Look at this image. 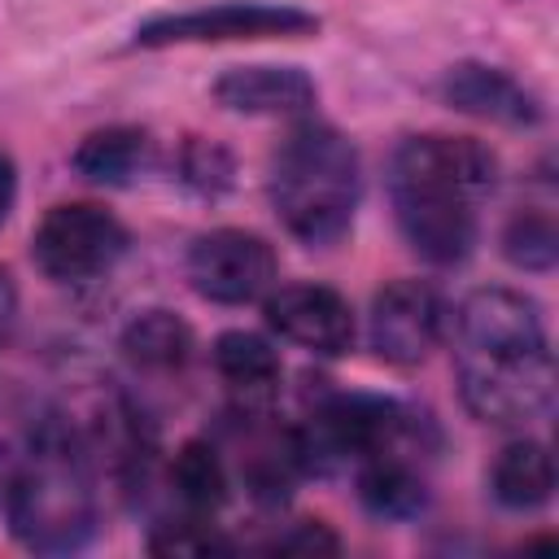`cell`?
<instances>
[{"label":"cell","mask_w":559,"mask_h":559,"mask_svg":"<svg viewBox=\"0 0 559 559\" xmlns=\"http://www.w3.org/2000/svg\"><path fill=\"white\" fill-rule=\"evenodd\" d=\"M454 371L467 411L498 428L542 419L555 402V354L542 306L515 288H476L454 310Z\"/></svg>","instance_id":"1"},{"label":"cell","mask_w":559,"mask_h":559,"mask_svg":"<svg viewBox=\"0 0 559 559\" xmlns=\"http://www.w3.org/2000/svg\"><path fill=\"white\" fill-rule=\"evenodd\" d=\"M493 183L498 157L472 135H411L389 162L393 218L406 245L432 266H454L472 253L476 201Z\"/></svg>","instance_id":"2"},{"label":"cell","mask_w":559,"mask_h":559,"mask_svg":"<svg viewBox=\"0 0 559 559\" xmlns=\"http://www.w3.org/2000/svg\"><path fill=\"white\" fill-rule=\"evenodd\" d=\"M4 515L13 537L44 555L79 550L96 533L92 463L74 428H66L61 419L39 424L4 498Z\"/></svg>","instance_id":"3"},{"label":"cell","mask_w":559,"mask_h":559,"mask_svg":"<svg viewBox=\"0 0 559 559\" xmlns=\"http://www.w3.org/2000/svg\"><path fill=\"white\" fill-rule=\"evenodd\" d=\"M362 192L358 148L328 122H297L271 162V205L301 245L349 231Z\"/></svg>","instance_id":"4"},{"label":"cell","mask_w":559,"mask_h":559,"mask_svg":"<svg viewBox=\"0 0 559 559\" xmlns=\"http://www.w3.org/2000/svg\"><path fill=\"white\" fill-rule=\"evenodd\" d=\"M319 31V13L275 0H218L179 13H153L135 26V48L175 44H253V39H301Z\"/></svg>","instance_id":"5"},{"label":"cell","mask_w":559,"mask_h":559,"mask_svg":"<svg viewBox=\"0 0 559 559\" xmlns=\"http://www.w3.org/2000/svg\"><path fill=\"white\" fill-rule=\"evenodd\" d=\"M127 253V227L92 201H66L52 205L35 236H31V258L35 266L57 280V284H83L105 275L118 258Z\"/></svg>","instance_id":"6"},{"label":"cell","mask_w":559,"mask_h":559,"mask_svg":"<svg viewBox=\"0 0 559 559\" xmlns=\"http://www.w3.org/2000/svg\"><path fill=\"white\" fill-rule=\"evenodd\" d=\"M188 284L197 297L218 306H249L262 301L280 284V258L266 236L245 227H214L188 245L183 258Z\"/></svg>","instance_id":"7"},{"label":"cell","mask_w":559,"mask_h":559,"mask_svg":"<svg viewBox=\"0 0 559 559\" xmlns=\"http://www.w3.org/2000/svg\"><path fill=\"white\" fill-rule=\"evenodd\" d=\"M445 332V301L424 280H393L371 301V349L393 367L424 362Z\"/></svg>","instance_id":"8"},{"label":"cell","mask_w":559,"mask_h":559,"mask_svg":"<svg viewBox=\"0 0 559 559\" xmlns=\"http://www.w3.org/2000/svg\"><path fill=\"white\" fill-rule=\"evenodd\" d=\"M262 310H266L271 332H280L284 341L310 354L336 358L354 345V310L328 284H280L266 293Z\"/></svg>","instance_id":"9"},{"label":"cell","mask_w":559,"mask_h":559,"mask_svg":"<svg viewBox=\"0 0 559 559\" xmlns=\"http://www.w3.org/2000/svg\"><path fill=\"white\" fill-rule=\"evenodd\" d=\"M441 100L459 114H472L480 122L498 127H537L542 100L533 87H524L515 74L485 66V61H459L441 74Z\"/></svg>","instance_id":"10"},{"label":"cell","mask_w":559,"mask_h":559,"mask_svg":"<svg viewBox=\"0 0 559 559\" xmlns=\"http://www.w3.org/2000/svg\"><path fill=\"white\" fill-rule=\"evenodd\" d=\"M214 100L245 118H306L319 87L297 66H231L214 79Z\"/></svg>","instance_id":"11"},{"label":"cell","mask_w":559,"mask_h":559,"mask_svg":"<svg viewBox=\"0 0 559 559\" xmlns=\"http://www.w3.org/2000/svg\"><path fill=\"white\" fill-rule=\"evenodd\" d=\"M358 498L380 520H411L428 502V485L406 450H380L358 459Z\"/></svg>","instance_id":"12"},{"label":"cell","mask_w":559,"mask_h":559,"mask_svg":"<svg viewBox=\"0 0 559 559\" xmlns=\"http://www.w3.org/2000/svg\"><path fill=\"white\" fill-rule=\"evenodd\" d=\"M148 153H153L148 131H140V127H100V131L79 140V148L70 153V166L96 188H127L148 166Z\"/></svg>","instance_id":"13"},{"label":"cell","mask_w":559,"mask_h":559,"mask_svg":"<svg viewBox=\"0 0 559 559\" xmlns=\"http://www.w3.org/2000/svg\"><path fill=\"white\" fill-rule=\"evenodd\" d=\"M489 489H493L498 507H507V511L546 507L550 493H555V459H550V450L542 441H533V437L511 441L489 467Z\"/></svg>","instance_id":"14"},{"label":"cell","mask_w":559,"mask_h":559,"mask_svg":"<svg viewBox=\"0 0 559 559\" xmlns=\"http://www.w3.org/2000/svg\"><path fill=\"white\" fill-rule=\"evenodd\" d=\"M122 354L144 371H179L192 358V328L175 310H140L122 328Z\"/></svg>","instance_id":"15"},{"label":"cell","mask_w":559,"mask_h":559,"mask_svg":"<svg viewBox=\"0 0 559 559\" xmlns=\"http://www.w3.org/2000/svg\"><path fill=\"white\" fill-rule=\"evenodd\" d=\"M214 371L231 384V389H240V393H249V397H262V393H271L275 384H280V354H275V345L266 341V336H258V332H245V328H231V332H223L218 341H214Z\"/></svg>","instance_id":"16"},{"label":"cell","mask_w":559,"mask_h":559,"mask_svg":"<svg viewBox=\"0 0 559 559\" xmlns=\"http://www.w3.org/2000/svg\"><path fill=\"white\" fill-rule=\"evenodd\" d=\"M170 489L188 515H214L227 502V467L210 441H183L170 459Z\"/></svg>","instance_id":"17"},{"label":"cell","mask_w":559,"mask_h":559,"mask_svg":"<svg viewBox=\"0 0 559 559\" xmlns=\"http://www.w3.org/2000/svg\"><path fill=\"white\" fill-rule=\"evenodd\" d=\"M502 253L520 271H550L559 258V231L550 210H520L502 227Z\"/></svg>","instance_id":"18"},{"label":"cell","mask_w":559,"mask_h":559,"mask_svg":"<svg viewBox=\"0 0 559 559\" xmlns=\"http://www.w3.org/2000/svg\"><path fill=\"white\" fill-rule=\"evenodd\" d=\"M231 170H236L231 153L223 144H214V140L192 135L183 144V153H179V179L188 188H197L201 197H218L223 188H231Z\"/></svg>","instance_id":"19"},{"label":"cell","mask_w":559,"mask_h":559,"mask_svg":"<svg viewBox=\"0 0 559 559\" xmlns=\"http://www.w3.org/2000/svg\"><path fill=\"white\" fill-rule=\"evenodd\" d=\"M148 550L153 555H223V550H231V542L218 537L205 524V515H188V520L157 524L148 533Z\"/></svg>","instance_id":"20"},{"label":"cell","mask_w":559,"mask_h":559,"mask_svg":"<svg viewBox=\"0 0 559 559\" xmlns=\"http://www.w3.org/2000/svg\"><path fill=\"white\" fill-rule=\"evenodd\" d=\"M271 555H297V559H319V555H336L341 550V537L323 524V520H301L293 528H284L271 546Z\"/></svg>","instance_id":"21"},{"label":"cell","mask_w":559,"mask_h":559,"mask_svg":"<svg viewBox=\"0 0 559 559\" xmlns=\"http://www.w3.org/2000/svg\"><path fill=\"white\" fill-rule=\"evenodd\" d=\"M13 197H17V166H13V157L0 148V223L9 218Z\"/></svg>","instance_id":"22"},{"label":"cell","mask_w":559,"mask_h":559,"mask_svg":"<svg viewBox=\"0 0 559 559\" xmlns=\"http://www.w3.org/2000/svg\"><path fill=\"white\" fill-rule=\"evenodd\" d=\"M13 314H17V288H13V275L0 266V345L13 328Z\"/></svg>","instance_id":"23"}]
</instances>
